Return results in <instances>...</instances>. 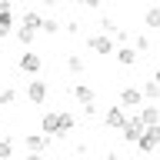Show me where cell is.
Here are the masks:
<instances>
[{
	"instance_id": "cell-6",
	"label": "cell",
	"mask_w": 160,
	"mask_h": 160,
	"mask_svg": "<svg viewBox=\"0 0 160 160\" xmlns=\"http://www.w3.org/2000/svg\"><path fill=\"white\" fill-rule=\"evenodd\" d=\"M103 123H107V130H120L127 123V107H110L103 113Z\"/></svg>"
},
{
	"instance_id": "cell-24",
	"label": "cell",
	"mask_w": 160,
	"mask_h": 160,
	"mask_svg": "<svg viewBox=\"0 0 160 160\" xmlns=\"http://www.w3.org/2000/svg\"><path fill=\"white\" fill-rule=\"evenodd\" d=\"M3 10H10V0H0V13H3Z\"/></svg>"
},
{
	"instance_id": "cell-21",
	"label": "cell",
	"mask_w": 160,
	"mask_h": 160,
	"mask_svg": "<svg viewBox=\"0 0 160 160\" xmlns=\"http://www.w3.org/2000/svg\"><path fill=\"white\" fill-rule=\"evenodd\" d=\"M97 27L103 30V33H113V30H117V27H113V20H110V17H100V23H97Z\"/></svg>"
},
{
	"instance_id": "cell-20",
	"label": "cell",
	"mask_w": 160,
	"mask_h": 160,
	"mask_svg": "<svg viewBox=\"0 0 160 160\" xmlns=\"http://www.w3.org/2000/svg\"><path fill=\"white\" fill-rule=\"evenodd\" d=\"M40 30H43V33H57V20H40Z\"/></svg>"
},
{
	"instance_id": "cell-18",
	"label": "cell",
	"mask_w": 160,
	"mask_h": 160,
	"mask_svg": "<svg viewBox=\"0 0 160 160\" xmlns=\"http://www.w3.org/2000/svg\"><path fill=\"white\" fill-rule=\"evenodd\" d=\"M13 100H17V90H13V87H3V90H0V107H10Z\"/></svg>"
},
{
	"instance_id": "cell-16",
	"label": "cell",
	"mask_w": 160,
	"mask_h": 160,
	"mask_svg": "<svg viewBox=\"0 0 160 160\" xmlns=\"http://www.w3.org/2000/svg\"><path fill=\"white\" fill-rule=\"evenodd\" d=\"M143 23H147V27H153V30H160V7H150L147 17H143Z\"/></svg>"
},
{
	"instance_id": "cell-2",
	"label": "cell",
	"mask_w": 160,
	"mask_h": 160,
	"mask_svg": "<svg viewBox=\"0 0 160 160\" xmlns=\"http://www.w3.org/2000/svg\"><path fill=\"white\" fill-rule=\"evenodd\" d=\"M143 130H147V123L140 120V113H130V117H127V123L120 127V137L127 140V143H137V140H140V133H143Z\"/></svg>"
},
{
	"instance_id": "cell-9",
	"label": "cell",
	"mask_w": 160,
	"mask_h": 160,
	"mask_svg": "<svg viewBox=\"0 0 160 160\" xmlns=\"http://www.w3.org/2000/svg\"><path fill=\"white\" fill-rule=\"evenodd\" d=\"M113 57H117V63H123V67H133V63H137V50L133 47H117Z\"/></svg>"
},
{
	"instance_id": "cell-19",
	"label": "cell",
	"mask_w": 160,
	"mask_h": 160,
	"mask_svg": "<svg viewBox=\"0 0 160 160\" xmlns=\"http://www.w3.org/2000/svg\"><path fill=\"white\" fill-rule=\"evenodd\" d=\"M10 153H13V140L3 137V140H0V157H10Z\"/></svg>"
},
{
	"instance_id": "cell-17",
	"label": "cell",
	"mask_w": 160,
	"mask_h": 160,
	"mask_svg": "<svg viewBox=\"0 0 160 160\" xmlns=\"http://www.w3.org/2000/svg\"><path fill=\"white\" fill-rule=\"evenodd\" d=\"M33 37H37V30H30V27H20V30H17V40L23 43V47H30V43H33Z\"/></svg>"
},
{
	"instance_id": "cell-11",
	"label": "cell",
	"mask_w": 160,
	"mask_h": 160,
	"mask_svg": "<svg viewBox=\"0 0 160 160\" xmlns=\"http://www.w3.org/2000/svg\"><path fill=\"white\" fill-rule=\"evenodd\" d=\"M157 147H160V143H157L153 137H150L147 130H143V133H140V140H137V150H143V153H150V150H157Z\"/></svg>"
},
{
	"instance_id": "cell-3",
	"label": "cell",
	"mask_w": 160,
	"mask_h": 160,
	"mask_svg": "<svg viewBox=\"0 0 160 160\" xmlns=\"http://www.w3.org/2000/svg\"><path fill=\"white\" fill-rule=\"evenodd\" d=\"M87 47L93 50V53H100V57H113L117 43L110 40V33H97V37H90V40H87Z\"/></svg>"
},
{
	"instance_id": "cell-1",
	"label": "cell",
	"mask_w": 160,
	"mask_h": 160,
	"mask_svg": "<svg viewBox=\"0 0 160 160\" xmlns=\"http://www.w3.org/2000/svg\"><path fill=\"white\" fill-rule=\"evenodd\" d=\"M40 127H43L47 137H67L70 130L77 127V120H73V113H67V110H50V113H43Z\"/></svg>"
},
{
	"instance_id": "cell-12",
	"label": "cell",
	"mask_w": 160,
	"mask_h": 160,
	"mask_svg": "<svg viewBox=\"0 0 160 160\" xmlns=\"http://www.w3.org/2000/svg\"><path fill=\"white\" fill-rule=\"evenodd\" d=\"M67 70H70V73H83V70H87L83 57H77V53H70V57H67Z\"/></svg>"
},
{
	"instance_id": "cell-25",
	"label": "cell",
	"mask_w": 160,
	"mask_h": 160,
	"mask_svg": "<svg viewBox=\"0 0 160 160\" xmlns=\"http://www.w3.org/2000/svg\"><path fill=\"white\" fill-rule=\"evenodd\" d=\"M43 3H47V7H57V0H43Z\"/></svg>"
},
{
	"instance_id": "cell-8",
	"label": "cell",
	"mask_w": 160,
	"mask_h": 160,
	"mask_svg": "<svg viewBox=\"0 0 160 160\" xmlns=\"http://www.w3.org/2000/svg\"><path fill=\"white\" fill-rule=\"evenodd\" d=\"M140 103H143V90L140 87H123L120 90V107H140Z\"/></svg>"
},
{
	"instance_id": "cell-10",
	"label": "cell",
	"mask_w": 160,
	"mask_h": 160,
	"mask_svg": "<svg viewBox=\"0 0 160 160\" xmlns=\"http://www.w3.org/2000/svg\"><path fill=\"white\" fill-rule=\"evenodd\" d=\"M73 97H77L80 103H93V90H90L87 83H73Z\"/></svg>"
},
{
	"instance_id": "cell-7",
	"label": "cell",
	"mask_w": 160,
	"mask_h": 160,
	"mask_svg": "<svg viewBox=\"0 0 160 160\" xmlns=\"http://www.w3.org/2000/svg\"><path fill=\"white\" fill-rule=\"evenodd\" d=\"M23 147H27V153H43L50 147V137L47 133H27L23 137Z\"/></svg>"
},
{
	"instance_id": "cell-23",
	"label": "cell",
	"mask_w": 160,
	"mask_h": 160,
	"mask_svg": "<svg viewBox=\"0 0 160 160\" xmlns=\"http://www.w3.org/2000/svg\"><path fill=\"white\" fill-rule=\"evenodd\" d=\"M77 3H80V7H90V10H97L100 3H103V0H77Z\"/></svg>"
},
{
	"instance_id": "cell-13",
	"label": "cell",
	"mask_w": 160,
	"mask_h": 160,
	"mask_svg": "<svg viewBox=\"0 0 160 160\" xmlns=\"http://www.w3.org/2000/svg\"><path fill=\"white\" fill-rule=\"evenodd\" d=\"M140 90H143V100H157L160 97V83H157V80H147Z\"/></svg>"
},
{
	"instance_id": "cell-22",
	"label": "cell",
	"mask_w": 160,
	"mask_h": 160,
	"mask_svg": "<svg viewBox=\"0 0 160 160\" xmlns=\"http://www.w3.org/2000/svg\"><path fill=\"white\" fill-rule=\"evenodd\" d=\"M133 50H150V40L147 37H137V40H133Z\"/></svg>"
},
{
	"instance_id": "cell-4",
	"label": "cell",
	"mask_w": 160,
	"mask_h": 160,
	"mask_svg": "<svg viewBox=\"0 0 160 160\" xmlns=\"http://www.w3.org/2000/svg\"><path fill=\"white\" fill-rule=\"evenodd\" d=\"M27 100L33 103V107H40V103L47 100V83H43V80H37V73L27 80Z\"/></svg>"
},
{
	"instance_id": "cell-26",
	"label": "cell",
	"mask_w": 160,
	"mask_h": 160,
	"mask_svg": "<svg viewBox=\"0 0 160 160\" xmlns=\"http://www.w3.org/2000/svg\"><path fill=\"white\" fill-rule=\"evenodd\" d=\"M153 80H157V83H160V67H157V73H153Z\"/></svg>"
},
{
	"instance_id": "cell-5",
	"label": "cell",
	"mask_w": 160,
	"mask_h": 160,
	"mask_svg": "<svg viewBox=\"0 0 160 160\" xmlns=\"http://www.w3.org/2000/svg\"><path fill=\"white\" fill-rule=\"evenodd\" d=\"M17 67L23 70V73H40V67H43V60H40V53H33V50H27V53H20V60H17Z\"/></svg>"
},
{
	"instance_id": "cell-14",
	"label": "cell",
	"mask_w": 160,
	"mask_h": 160,
	"mask_svg": "<svg viewBox=\"0 0 160 160\" xmlns=\"http://www.w3.org/2000/svg\"><path fill=\"white\" fill-rule=\"evenodd\" d=\"M10 27H13V13H10V10H3V13H0V40L10 33Z\"/></svg>"
},
{
	"instance_id": "cell-15",
	"label": "cell",
	"mask_w": 160,
	"mask_h": 160,
	"mask_svg": "<svg viewBox=\"0 0 160 160\" xmlns=\"http://www.w3.org/2000/svg\"><path fill=\"white\" fill-rule=\"evenodd\" d=\"M40 20H43V17H40L37 10H27V13H23V27H30V30H40Z\"/></svg>"
}]
</instances>
